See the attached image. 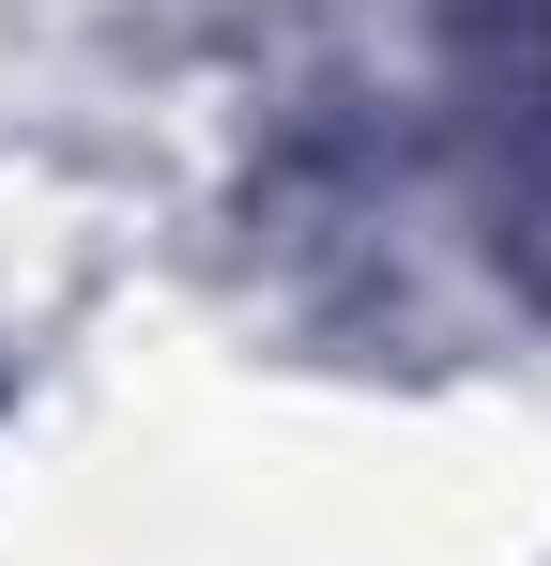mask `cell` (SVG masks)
I'll use <instances>...</instances> for the list:
<instances>
[]
</instances>
